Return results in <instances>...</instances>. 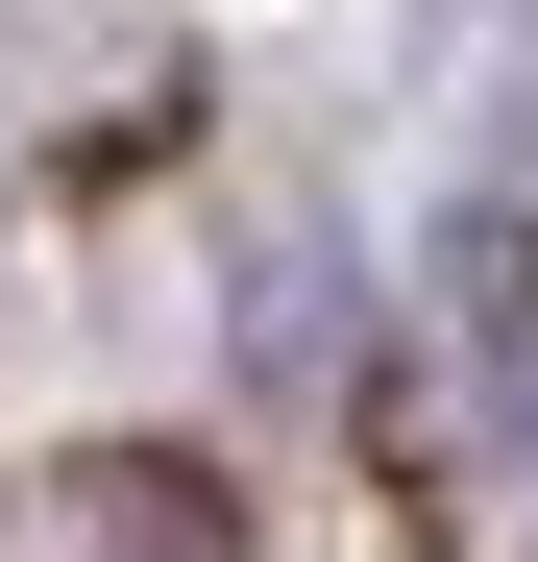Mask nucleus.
<instances>
[{
    "label": "nucleus",
    "instance_id": "1",
    "mask_svg": "<svg viewBox=\"0 0 538 562\" xmlns=\"http://www.w3.org/2000/svg\"><path fill=\"white\" fill-rule=\"evenodd\" d=\"M49 562H245V514H221V464L99 440V464H49Z\"/></svg>",
    "mask_w": 538,
    "mask_h": 562
}]
</instances>
